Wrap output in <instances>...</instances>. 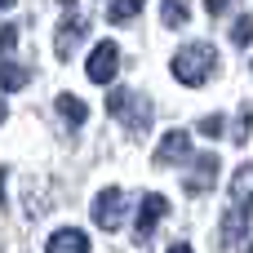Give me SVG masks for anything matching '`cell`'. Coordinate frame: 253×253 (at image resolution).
I'll use <instances>...</instances> for the list:
<instances>
[{
	"instance_id": "cell-6",
	"label": "cell",
	"mask_w": 253,
	"mask_h": 253,
	"mask_svg": "<svg viewBox=\"0 0 253 253\" xmlns=\"http://www.w3.org/2000/svg\"><path fill=\"white\" fill-rule=\"evenodd\" d=\"M187 156H191V133H182V129H169L156 147V165H178Z\"/></svg>"
},
{
	"instance_id": "cell-4",
	"label": "cell",
	"mask_w": 253,
	"mask_h": 253,
	"mask_svg": "<svg viewBox=\"0 0 253 253\" xmlns=\"http://www.w3.org/2000/svg\"><path fill=\"white\" fill-rule=\"evenodd\" d=\"M89 80H98V84H111V76H116V67H120V49H116V40H102L93 53H89Z\"/></svg>"
},
{
	"instance_id": "cell-17",
	"label": "cell",
	"mask_w": 253,
	"mask_h": 253,
	"mask_svg": "<svg viewBox=\"0 0 253 253\" xmlns=\"http://www.w3.org/2000/svg\"><path fill=\"white\" fill-rule=\"evenodd\" d=\"M13 44H18V31H13L9 22H0V53H9Z\"/></svg>"
},
{
	"instance_id": "cell-7",
	"label": "cell",
	"mask_w": 253,
	"mask_h": 253,
	"mask_svg": "<svg viewBox=\"0 0 253 253\" xmlns=\"http://www.w3.org/2000/svg\"><path fill=\"white\" fill-rule=\"evenodd\" d=\"M213 182H218V156L205 151V156H196V173H187V191L191 196H205Z\"/></svg>"
},
{
	"instance_id": "cell-1",
	"label": "cell",
	"mask_w": 253,
	"mask_h": 253,
	"mask_svg": "<svg viewBox=\"0 0 253 253\" xmlns=\"http://www.w3.org/2000/svg\"><path fill=\"white\" fill-rule=\"evenodd\" d=\"M213 67H218V49H213L209 40H191V44H182V49L173 53V76H178L182 84H191V89H200V84L213 76Z\"/></svg>"
},
{
	"instance_id": "cell-5",
	"label": "cell",
	"mask_w": 253,
	"mask_h": 253,
	"mask_svg": "<svg viewBox=\"0 0 253 253\" xmlns=\"http://www.w3.org/2000/svg\"><path fill=\"white\" fill-rule=\"evenodd\" d=\"M89 31V18H80V13H67L62 18V27H58V40H53V53H58V62H67L71 53H76V40Z\"/></svg>"
},
{
	"instance_id": "cell-11",
	"label": "cell",
	"mask_w": 253,
	"mask_h": 253,
	"mask_svg": "<svg viewBox=\"0 0 253 253\" xmlns=\"http://www.w3.org/2000/svg\"><path fill=\"white\" fill-rule=\"evenodd\" d=\"M187 18H191V0H165V9H160L165 27H182Z\"/></svg>"
},
{
	"instance_id": "cell-21",
	"label": "cell",
	"mask_w": 253,
	"mask_h": 253,
	"mask_svg": "<svg viewBox=\"0 0 253 253\" xmlns=\"http://www.w3.org/2000/svg\"><path fill=\"white\" fill-rule=\"evenodd\" d=\"M4 116H9V107H4V102H0V125H4Z\"/></svg>"
},
{
	"instance_id": "cell-2",
	"label": "cell",
	"mask_w": 253,
	"mask_h": 253,
	"mask_svg": "<svg viewBox=\"0 0 253 253\" xmlns=\"http://www.w3.org/2000/svg\"><path fill=\"white\" fill-rule=\"evenodd\" d=\"M129 205V196L120 191V187H107V191H98V200H93V222L102 227V231H116L120 222H125V209Z\"/></svg>"
},
{
	"instance_id": "cell-12",
	"label": "cell",
	"mask_w": 253,
	"mask_h": 253,
	"mask_svg": "<svg viewBox=\"0 0 253 253\" xmlns=\"http://www.w3.org/2000/svg\"><path fill=\"white\" fill-rule=\"evenodd\" d=\"M142 4H147V0H111L107 18H111V22L120 27V22H129V18H138V13H142Z\"/></svg>"
},
{
	"instance_id": "cell-24",
	"label": "cell",
	"mask_w": 253,
	"mask_h": 253,
	"mask_svg": "<svg viewBox=\"0 0 253 253\" xmlns=\"http://www.w3.org/2000/svg\"><path fill=\"white\" fill-rule=\"evenodd\" d=\"M249 253H253V240H249Z\"/></svg>"
},
{
	"instance_id": "cell-19",
	"label": "cell",
	"mask_w": 253,
	"mask_h": 253,
	"mask_svg": "<svg viewBox=\"0 0 253 253\" xmlns=\"http://www.w3.org/2000/svg\"><path fill=\"white\" fill-rule=\"evenodd\" d=\"M227 4H231V0H205V9H209V13H222Z\"/></svg>"
},
{
	"instance_id": "cell-22",
	"label": "cell",
	"mask_w": 253,
	"mask_h": 253,
	"mask_svg": "<svg viewBox=\"0 0 253 253\" xmlns=\"http://www.w3.org/2000/svg\"><path fill=\"white\" fill-rule=\"evenodd\" d=\"M9 4H13V0H0V9H9Z\"/></svg>"
},
{
	"instance_id": "cell-15",
	"label": "cell",
	"mask_w": 253,
	"mask_h": 253,
	"mask_svg": "<svg viewBox=\"0 0 253 253\" xmlns=\"http://www.w3.org/2000/svg\"><path fill=\"white\" fill-rule=\"evenodd\" d=\"M22 84H27V71L13 62H0V89H22Z\"/></svg>"
},
{
	"instance_id": "cell-8",
	"label": "cell",
	"mask_w": 253,
	"mask_h": 253,
	"mask_svg": "<svg viewBox=\"0 0 253 253\" xmlns=\"http://www.w3.org/2000/svg\"><path fill=\"white\" fill-rule=\"evenodd\" d=\"M44 253H89V236H84V231H76V227H62V231H53V236H49Z\"/></svg>"
},
{
	"instance_id": "cell-23",
	"label": "cell",
	"mask_w": 253,
	"mask_h": 253,
	"mask_svg": "<svg viewBox=\"0 0 253 253\" xmlns=\"http://www.w3.org/2000/svg\"><path fill=\"white\" fill-rule=\"evenodd\" d=\"M62 4H76V0H62Z\"/></svg>"
},
{
	"instance_id": "cell-13",
	"label": "cell",
	"mask_w": 253,
	"mask_h": 253,
	"mask_svg": "<svg viewBox=\"0 0 253 253\" xmlns=\"http://www.w3.org/2000/svg\"><path fill=\"white\" fill-rule=\"evenodd\" d=\"M245 227H249V213L231 209V213H227V222H222V240H227V245H236V240L245 236Z\"/></svg>"
},
{
	"instance_id": "cell-9",
	"label": "cell",
	"mask_w": 253,
	"mask_h": 253,
	"mask_svg": "<svg viewBox=\"0 0 253 253\" xmlns=\"http://www.w3.org/2000/svg\"><path fill=\"white\" fill-rule=\"evenodd\" d=\"M231 209L240 213H253V160L231 178Z\"/></svg>"
},
{
	"instance_id": "cell-20",
	"label": "cell",
	"mask_w": 253,
	"mask_h": 253,
	"mask_svg": "<svg viewBox=\"0 0 253 253\" xmlns=\"http://www.w3.org/2000/svg\"><path fill=\"white\" fill-rule=\"evenodd\" d=\"M169 253H191V245H169Z\"/></svg>"
},
{
	"instance_id": "cell-14",
	"label": "cell",
	"mask_w": 253,
	"mask_h": 253,
	"mask_svg": "<svg viewBox=\"0 0 253 253\" xmlns=\"http://www.w3.org/2000/svg\"><path fill=\"white\" fill-rule=\"evenodd\" d=\"M253 133V102H245V111L236 116V129H231V142H249Z\"/></svg>"
},
{
	"instance_id": "cell-16",
	"label": "cell",
	"mask_w": 253,
	"mask_h": 253,
	"mask_svg": "<svg viewBox=\"0 0 253 253\" xmlns=\"http://www.w3.org/2000/svg\"><path fill=\"white\" fill-rule=\"evenodd\" d=\"M231 40L245 49V44H253V18H236V27H231Z\"/></svg>"
},
{
	"instance_id": "cell-3",
	"label": "cell",
	"mask_w": 253,
	"mask_h": 253,
	"mask_svg": "<svg viewBox=\"0 0 253 253\" xmlns=\"http://www.w3.org/2000/svg\"><path fill=\"white\" fill-rule=\"evenodd\" d=\"M165 213H169V200L165 196H156V191H147L142 196V209H138V245H151V236H156V227L165 222Z\"/></svg>"
},
{
	"instance_id": "cell-18",
	"label": "cell",
	"mask_w": 253,
	"mask_h": 253,
	"mask_svg": "<svg viewBox=\"0 0 253 253\" xmlns=\"http://www.w3.org/2000/svg\"><path fill=\"white\" fill-rule=\"evenodd\" d=\"M200 133L218 138V133H222V116H205V120H200Z\"/></svg>"
},
{
	"instance_id": "cell-10",
	"label": "cell",
	"mask_w": 253,
	"mask_h": 253,
	"mask_svg": "<svg viewBox=\"0 0 253 253\" xmlns=\"http://www.w3.org/2000/svg\"><path fill=\"white\" fill-rule=\"evenodd\" d=\"M58 111L67 116V125H84L89 120V111H84V102L76 93H58Z\"/></svg>"
}]
</instances>
